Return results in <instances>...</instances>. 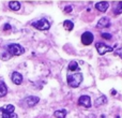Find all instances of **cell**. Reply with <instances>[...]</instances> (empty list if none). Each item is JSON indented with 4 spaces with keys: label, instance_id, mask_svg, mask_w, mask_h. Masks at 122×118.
Returning a JSON list of instances; mask_svg holds the SVG:
<instances>
[{
    "label": "cell",
    "instance_id": "cell-1",
    "mask_svg": "<svg viewBox=\"0 0 122 118\" xmlns=\"http://www.w3.org/2000/svg\"><path fill=\"white\" fill-rule=\"evenodd\" d=\"M15 107L12 104H6V105L0 107V118H17V115L14 113Z\"/></svg>",
    "mask_w": 122,
    "mask_h": 118
},
{
    "label": "cell",
    "instance_id": "cell-2",
    "mask_svg": "<svg viewBox=\"0 0 122 118\" xmlns=\"http://www.w3.org/2000/svg\"><path fill=\"white\" fill-rule=\"evenodd\" d=\"M67 85L72 88H77L82 82V74L81 73H75V74H69L66 76Z\"/></svg>",
    "mask_w": 122,
    "mask_h": 118
},
{
    "label": "cell",
    "instance_id": "cell-3",
    "mask_svg": "<svg viewBox=\"0 0 122 118\" xmlns=\"http://www.w3.org/2000/svg\"><path fill=\"white\" fill-rule=\"evenodd\" d=\"M5 48L8 49L9 54H10L11 56H19V55H21V54L25 53V48H24L21 45L15 44V43L9 44Z\"/></svg>",
    "mask_w": 122,
    "mask_h": 118
},
{
    "label": "cell",
    "instance_id": "cell-4",
    "mask_svg": "<svg viewBox=\"0 0 122 118\" xmlns=\"http://www.w3.org/2000/svg\"><path fill=\"white\" fill-rule=\"evenodd\" d=\"M31 25L38 30H48L51 28V24L46 18H41L36 21H33Z\"/></svg>",
    "mask_w": 122,
    "mask_h": 118
},
{
    "label": "cell",
    "instance_id": "cell-5",
    "mask_svg": "<svg viewBox=\"0 0 122 118\" xmlns=\"http://www.w3.org/2000/svg\"><path fill=\"white\" fill-rule=\"evenodd\" d=\"M39 101H40V98L39 97H36V96H28L20 103H21V105L26 106V107H32V106H34L36 104H38Z\"/></svg>",
    "mask_w": 122,
    "mask_h": 118
},
{
    "label": "cell",
    "instance_id": "cell-6",
    "mask_svg": "<svg viewBox=\"0 0 122 118\" xmlns=\"http://www.w3.org/2000/svg\"><path fill=\"white\" fill-rule=\"evenodd\" d=\"M95 47H97V53H99L100 55H104V54H106V53H109V52L114 51V47L112 46H108V45L104 44V43H97Z\"/></svg>",
    "mask_w": 122,
    "mask_h": 118
},
{
    "label": "cell",
    "instance_id": "cell-7",
    "mask_svg": "<svg viewBox=\"0 0 122 118\" xmlns=\"http://www.w3.org/2000/svg\"><path fill=\"white\" fill-rule=\"evenodd\" d=\"M93 40H94V37L92 32L86 31L81 34V43L84 45H90L93 42Z\"/></svg>",
    "mask_w": 122,
    "mask_h": 118
},
{
    "label": "cell",
    "instance_id": "cell-8",
    "mask_svg": "<svg viewBox=\"0 0 122 118\" xmlns=\"http://www.w3.org/2000/svg\"><path fill=\"white\" fill-rule=\"evenodd\" d=\"M78 104L84 107H90L91 106V99L89 96H81L78 99Z\"/></svg>",
    "mask_w": 122,
    "mask_h": 118
},
{
    "label": "cell",
    "instance_id": "cell-9",
    "mask_svg": "<svg viewBox=\"0 0 122 118\" xmlns=\"http://www.w3.org/2000/svg\"><path fill=\"white\" fill-rule=\"evenodd\" d=\"M109 26H110V21L108 17H102L97 24V28H100V29H102V28H108Z\"/></svg>",
    "mask_w": 122,
    "mask_h": 118
},
{
    "label": "cell",
    "instance_id": "cell-10",
    "mask_svg": "<svg viewBox=\"0 0 122 118\" xmlns=\"http://www.w3.org/2000/svg\"><path fill=\"white\" fill-rule=\"evenodd\" d=\"M11 78H12V82L15 85H20L23 83V75L20 73H18V72H13Z\"/></svg>",
    "mask_w": 122,
    "mask_h": 118
},
{
    "label": "cell",
    "instance_id": "cell-11",
    "mask_svg": "<svg viewBox=\"0 0 122 118\" xmlns=\"http://www.w3.org/2000/svg\"><path fill=\"white\" fill-rule=\"evenodd\" d=\"M108 8H109V3L107 1H101L95 3V9L99 10L100 12H106Z\"/></svg>",
    "mask_w": 122,
    "mask_h": 118
},
{
    "label": "cell",
    "instance_id": "cell-12",
    "mask_svg": "<svg viewBox=\"0 0 122 118\" xmlns=\"http://www.w3.org/2000/svg\"><path fill=\"white\" fill-rule=\"evenodd\" d=\"M107 103V98H106V96H101V97H99L97 100H95V106H101V105H104V104Z\"/></svg>",
    "mask_w": 122,
    "mask_h": 118
},
{
    "label": "cell",
    "instance_id": "cell-13",
    "mask_svg": "<svg viewBox=\"0 0 122 118\" xmlns=\"http://www.w3.org/2000/svg\"><path fill=\"white\" fill-rule=\"evenodd\" d=\"M9 8L13 11H17L20 9V3L18 1H11L9 2Z\"/></svg>",
    "mask_w": 122,
    "mask_h": 118
},
{
    "label": "cell",
    "instance_id": "cell-14",
    "mask_svg": "<svg viewBox=\"0 0 122 118\" xmlns=\"http://www.w3.org/2000/svg\"><path fill=\"white\" fill-rule=\"evenodd\" d=\"M6 92H8V87H6V85L1 80V82H0V98L4 97V96L6 95Z\"/></svg>",
    "mask_w": 122,
    "mask_h": 118
},
{
    "label": "cell",
    "instance_id": "cell-15",
    "mask_svg": "<svg viewBox=\"0 0 122 118\" xmlns=\"http://www.w3.org/2000/svg\"><path fill=\"white\" fill-rule=\"evenodd\" d=\"M63 27H64L65 30H67V31H71V30H73V28H74V24L72 23L71 21L66 19V21H63Z\"/></svg>",
    "mask_w": 122,
    "mask_h": 118
},
{
    "label": "cell",
    "instance_id": "cell-16",
    "mask_svg": "<svg viewBox=\"0 0 122 118\" xmlns=\"http://www.w3.org/2000/svg\"><path fill=\"white\" fill-rule=\"evenodd\" d=\"M66 114H67L66 110H59V111H56V112L54 113L55 117H57V118H65Z\"/></svg>",
    "mask_w": 122,
    "mask_h": 118
},
{
    "label": "cell",
    "instance_id": "cell-17",
    "mask_svg": "<svg viewBox=\"0 0 122 118\" xmlns=\"http://www.w3.org/2000/svg\"><path fill=\"white\" fill-rule=\"evenodd\" d=\"M69 71H77V70H79V68H78V63L76 62V61H71V62L69 63Z\"/></svg>",
    "mask_w": 122,
    "mask_h": 118
},
{
    "label": "cell",
    "instance_id": "cell-18",
    "mask_svg": "<svg viewBox=\"0 0 122 118\" xmlns=\"http://www.w3.org/2000/svg\"><path fill=\"white\" fill-rule=\"evenodd\" d=\"M114 13L116 15H119V14H121L122 13V1H120L118 4H117L116 9L114 10Z\"/></svg>",
    "mask_w": 122,
    "mask_h": 118
},
{
    "label": "cell",
    "instance_id": "cell-19",
    "mask_svg": "<svg viewBox=\"0 0 122 118\" xmlns=\"http://www.w3.org/2000/svg\"><path fill=\"white\" fill-rule=\"evenodd\" d=\"M101 36H102V38H103V39H106V40H110V39L112 38V36L110 33H105V32H103Z\"/></svg>",
    "mask_w": 122,
    "mask_h": 118
},
{
    "label": "cell",
    "instance_id": "cell-20",
    "mask_svg": "<svg viewBox=\"0 0 122 118\" xmlns=\"http://www.w3.org/2000/svg\"><path fill=\"white\" fill-rule=\"evenodd\" d=\"M115 55H117V56H119L121 59H122V48H118V49H116L115 51Z\"/></svg>",
    "mask_w": 122,
    "mask_h": 118
},
{
    "label": "cell",
    "instance_id": "cell-21",
    "mask_svg": "<svg viewBox=\"0 0 122 118\" xmlns=\"http://www.w3.org/2000/svg\"><path fill=\"white\" fill-rule=\"evenodd\" d=\"M71 11H72V6H71V5H66V6L64 8V12H65V13H70Z\"/></svg>",
    "mask_w": 122,
    "mask_h": 118
},
{
    "label": "cell",
    "instance_id": "cell-22",
    "mask_svg": "<svg viewBox=\"0 0 122 118\" xmlns=\"http://www.w3.org/2000/svg\"><path fill=\"white\" fill-rule=\"evenodd\" d=\"M11 29V26L9 25V24H5V25L3 26V30H10Z\"/></svg>",
    "mask_w": 122,
    "mask_h": 118
},
{
    "label": "cell",
    "instance_id": "cell-23",
    "mask_svg": "<svg viewBox=\"0 0 122 118\" xmlns=\"http://www.w3.org/2000/svg\"><path fill=\"white\" fill-rule=\"evenodd\" d=\"M112 95H116V93H117V91H116V90H114V89H112Z\"/></svg>",
    "mask_w": 122,
    "mask_h": 118
}]
</instances>
